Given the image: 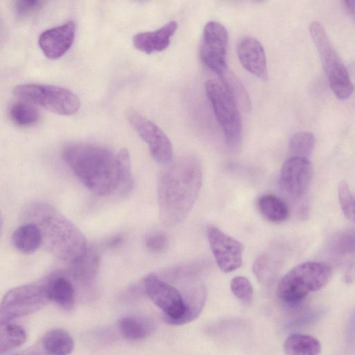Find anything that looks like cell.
Listing matches in <instances>:
<instances>
[{
	"instance_id": "52a82bcc",
	"label": "cell",
	"mask_w": 355,
	"mask_h": 355,
	"mask_svg": "<svg viewBox=\"0 0 355 355\" xmlns=\"http://www.w3.org/2000/svg\"><path fill=\"white\" fill-rule=\"evenodd\" d=\"M46 279L13 288L4 295L0 309L1 324L32 314L49 301Z\"/></svg>"
},
{
	"instance_id": "5b68a950",
	"label": "cell",
	"mask_w": 355,
	"mask_h": 355,
	"mask_svg": "<svg viewBox=\"0 0 355 355\" xmlns=\"http://www.w3.org/2000/svg\"><path fill=\"white\" fill-rule=\"evenodd\" d=\"M13 94L22 101L60 115H73L80 107V100L74 93L55 85L21 84L13 88Z\"/></svg>"
},
{
	"instance_id": "8992f818",
	"label": "cell",
	"mask_w": 355,
	"mask_h": 355,
	"mask_svg": "<svg viewBox=\"0 0 355 355\" xmlns=\"http://www.w3.org/2000/svg\"><path fill=\"white\" fill-rule=\"evenodd\" d=\"M205 88L226 141L231 146H237L241 140L242 128L236 102L221 80H209Z\"/></svg>"
},
{
	"instance_id": "e575fe53",
	"label": "cell",
	"mask_w": 355,
	"mask_h": 355,
	"mask_svg": "<svg viewBox=\"0 0 355 355\" xmlns=\"http://www.w3.org/2000/svg\"><path fill=\"white\" fill-rule=\"evenodd\" d=\"M168 238L163 232H154L148 234L145 238V245L148 250L153 253H162L168 247Z\"/></svg>"
},
{
	"instance_id": "6da1fadb",
	"label": "cell",
	"mask_w": 355,
	"mask_h": 355,
	"mask_svg": "<svg viewBox=\"0 0 355 355\" xmlns=\"http://www.w3.org/2000/svg\"><path fill=\"white\" fill-rule=\"evenodd\" d=\"M202 166L193 155L178 158L161 175L157 184L159 218L168 227L181 223L192 209L202 185Z\"/></svg>"
},
{
	"instance_id": "74e56055",
	"label": "cell",
	"mask_w": 355,
	"mask_h": 355,
	"mask_svg": "<svg viewBox=\"0 0 355 355\" xmlns=\"http://www.w3.org/2000/svg\"><path fill=\"white\" fill-rule=\"evenodd\" d=\"M343 3L348 13L355 18V0L344 1Z\"/></svg>"
},
{
	"instance_id": "7c38bea8",
	"label": "cell",
	"mask_w": 355,
	"mask_h": 355,
	"mask_svg": "<svg viewBox=\"0 0 355 355\" xmlns=\"http://www.w3.org/2000/svg\"><path fill=\"white\" fill-rule=\"evenodd\" d=\"M207 239L215 261L222 271L230 272L241 266L244 246L240 241L213 226L207 229Z\"/></svg>"
},
{
	"instance_id": "8fae6325",
	"label": "cell",
	"mask_w": 355,
	"mask_h": 355,
	"mask_svg": "<svg viewBox=\"0 0 355 355\" xmlns=\"http://www.w3.org/2000/svg\"><path fill=\"white\" fill-rule=\"evenodd\" d=\"M312 175L313 168L309 159L291 157L281 168L279 188L286 197L298 200L308 191Z\"/></svg>"
},
{
	"instance_id": "4fadbf2b",
	"label": "cell",
	"mask_w": 355,
	"mask_h": 355,
	"mask_svg": "<svg viewBox=\"0 0 355 355\" xmlns=\"http://www.w3.org/2000/svg\"><path fill=\"white\" fill-rule=\"evenodd\" d=\"M76 30L75 22L68 21L44 31L38 38V45L44 55L51 60L62 57L71 48Z\"/></svg>"
},
{
	"instance_id": "7a4b0ae2",
	"label": "cell",
	"mask_w": 355,
	"mask_h": 355,
	"mask_svg": "<svg viewBox=\"0 0 355 355\" xmlns=\"http://www.w3.org/2000/svg\"><path fill=\"white\" fill-rule=\"evenodd\" d=\"M20 221L36 225L42 245L58 259L72 263L87 250V239L78 227L49 202L34 201L22 208Z\"/></svg>"
},
{
	"instance_id": "4dcf8cb0",
	"label": "cell",
	"mask_w": 355,
	"mask_h": 355,
	"mask_svg": "<svg viewBox=\"0 0 355 355\" xmlns=\"http://www.w3.org/2000/svg\"><path fill=\"white\" fill-rule=\"evenodd\" d=\"M339 203L345 217L355 223V196L352 194L347 182L341 181L338 185Z\"/></svg>"
},
{
	"instance_id": "30bf717a",
	"label": "cell",
	"mask_w": 355,
	"mask_h": 355,
	"mask_svg": "<svg viewBox=\"0 0 355 355\" xmlns=\"http://www.w3.org/2000/svg\"><path fill=\"white\" fill-rule=\"evenodd\" d=\"M228 39V32L220 23L210 21L205 26L200 51L201 60L207 68L218 75L227 67Z\"/></svg>"
},
{
	"instance_id": "d6a6232c",
	"label": "cell",
	"mask_w": 355,
	"mask_h": 355,
	"mask_svg": "<svg viewBox=\"0 0 355 355\" xmlns=\"http://www.w3.org/2000/svg\"><path fill=\"white\" fill-rule=\"evenodd\" d=\"M253 271L261 284H268L272 276V266L270 258L266 254L257 257L253 263Z\"/></svg>"
},
{
	"instance_id": "cb8c5ba5",
	"label": "cell",
	"mask_w": 355,
	"mask_h": 355,
	"mask_svg": "<svg viewBox=\"0 0 355 355\" xmlns=\"http://www.w3.org/2000/svg\"><path fill=\"white\" fill-rule=\"evenodd\" d=\"M43 347L49 355H69L73 349V340L63 329L49 331L43 338Z\"/></svg>"
},
{
	"instance_id": "f1b7e54d",
	"label": "cell",
	"mask_w": 355,
	"mask_h": 355,
	"mask_svg": "<svg viewBox=\"0 0 355 355\" xmlns=\"http://www.w3.org/2000/svg\"><path fill=\"white\" fill-rule=\"evenodd\" d=\"M315 145L314 135L310 132L295 133L289 142V153L291 157L309 159Z\"/></svg>"
},
{
	"instance_id": "9a60e30c",
	"label": "cell",
	"mask_w": 355,
	"mask_h": 355,
	"mask_svg": "<svg viewBox=\"0 0 355 355\" xmlns=\"http://www.w3.org/2000/svg\"><path fill=\"white\" fill-rule=\"evenodd\" d=\"M178 27L176 21H171L156 31L137 33L132 37L133 45L147 54L162 51L168 46Z\"/></svg>"
},
{
	"instance_id": "d6986e66",
	"label": "cell",
	"mask_w": 355,
	"mask_h": 355,
	"mask_svg": "<svg viewBox=\"0 0 355 355\" xmlns=\"http://www.w3.org/2000/svg\"><path fill=\"white\" fill-rule=\"evenodd\" d=\"M12 242L19 252L31 254L35 252L42 245V236L36 225L24 223L14 231Z\"/></svg>"
},
{
	"instance_id": "9c48e42d",
	"label": "cell",
	"mask_w": 355,
	"mask_h": 355,
	"mask_svg": "<svg viewBox=\"0 0 355 355\" xmlns=\"http://www.w3.org/2000/svg\"><path fill=\"white\" fill-rule=\"evenodd\" d=\"M129 123L148 144L152 157L162 164H171L173 146L165 133L153 122L132 110L127 112Z\"/></svg>"
},
{
	"instance_id": "44dd1931",
	"label": "cell",
	"mask_w": 355,
	"mask_h": 355,
	"mask_svg": "<svg viewBox=\"0 0 355 355\" xmlns=\"http://www.w3.org/2000/svg\"><path fill=\"white\" fill-rule=\"evenodd\" d=\"M284 351L286 355H319L321 345L312 336L293 334L286 339Z\"/></svg>"
},
{
	"instance_id": "5bb4252c",
	"label": "cell",
	"mask_w": 355,
	"mask_h": 355,
	"mask_svg": "<svg viewBox=\"0 0 355 355\" xmlns=\"http://www.w3.org/2000/svg\"><path fill=\"white\" fill-rule=\"evenodd\" d=\"M237 55L242 66L257 78H268L267 60L264 49L257 39L241 38L237 44Z\"/></svg>"
},
{
	"instance_id": "836d02e7",
	"label": "cell",
	"mask_w": 355,
	"mask_h": 355,
	"mask_svg": "<svg viewBox=\"0 0 355 355\" xmlns=\"http://www.w3.org/2000/svg\"><path fill=\"white\" fill-rule=\"evenodd\" d=\"M44 4L43 1L19 0L14 2L13 10L17 17L24 19L38 12Z\"/></svg>"
},
{
	"instance_id": "ba28073f",
	"label": "cell",
	"mask_w": 355,
	"mask_h": 355,
	"mask_svg": "<svg viewBox=\"0 0 355 355\" xmlns=\"http://www.w3.org/2000/svg\"><path fill=\"white\" fill-rule=\"evenodd\" d=\"M144 283L146 294L164 313L167 322L182 324L194 319L187 300L176 288L154 273L148 274Z\"/></svg>"
},
{
	"instance_id": "ac0fdd59",
	"label": "cell",
	"mask_w": 355,
	"mask_h": 355,
	"mask_svg": "<svg viewBox=\"0 0 355 355\" xmlns=\"http://www.w3.org/2000/svg\"><path fill=\"white\" fill-rule=\"evenodd\" d=\"M50 300L65 310H71L75 302V290L71 280L64 275H55L46 279Z\"/></svg>"
},
{
	"instance_id": "1f68e13d",
	"label": "cell",
	"mask_w": 355,
	"mask_h": 355,
	"mask_svg": "<svg viewBox=\"0 0 355 355\" xmlns=\"http://www.w3.org/2000/svg\"><path fill=\"white\" fill-rule=\"evenodd\" d=\"M230 288L232 293L239 300L250 303L253 296V288L250 282L242 276L234 277L230 282Z\"/></svg>"
},
{
	"instance_id": "ffe728a7",
	"label": "cell",
	"mask_w": 355,
	"mask_h": 355,
	"mask_svg": "<svg viewBox=\"0 0 355 355\" xmlns=\"http://www.w3.org/2000/svg\"><path fill=\"white\" fill-rule=\"evenodd\" d=\"M257 207L262 216L272 223H282L289 216V208L286 202L273 194H265L259 197Z\"/></svg>"
},
{
	"instance_id": "8d00e7d4",
	"label": "cell",
	"mask_w": 355,
	"mask_h": 355,
	"mask_svg": "<svg viewBox=\"0 0 355 355\" xmlns=\"http://www.w3.org/2000/svg\"><path fill=\"white\" fill-rule=\"evenodd\" d=\"M343 280L348 284L355 282V262L352 263L346 269L343 275Z\"/></svg>"
},
{
	"instance_id": "3957f363",
	"label": "cell",
	"mask_w": 355,
	"mask_h": 355,
	"mask_svg": "<svg viewBox=\"0 0 355 355\" xmlns=\"http://www.w3.org/2000/svg\"><path fill=\"white\" fill-rule=\"evenodd\" d=\"M62 157L75 176L89 191L107 196L119 186L117 155L104 147L89 144H71Z\"/></svg>"
},
{
	"instance_id": "603a6c76",
	"label": "cell",
	"mask_w": 355,
	"mask_h": 355,
	"mask_svg": "<svg viewBox=\"0 0 355 355\" xmlns=\"http://www.w3.org/2000/svg\"><path fill=\"white\" fill-rule=\"evenodd\" d=\"M153 322L144 317L127 316L119 321V329L123 336L130 340H140L148 337L153 331Z\"/></svg>"
},
{
	"instance_id": "e0dca14e",
	"label": "cell",
	"mask_w": 355,
	"mask_h": 355,
	"mask_svg": "<svg viewBox=\"0 0 355 355\" xmlns=\"http://www.w3.org/2000/svg\"><path fill=\"white\" fill-rule=\"evenodd\" d=\"M101 258L94 249L87 248L86 252L77 261L70 263L69 273L80 284L88 286L95 280L100 266Z\"/></svg>"
},
{
	"instance_id": "4316f807",
	"label": "cell",
	"mask_w": 355,
	"mask_h": 355,
	"mask_svg": "<svg viewBox=\"0 0 355 355\" xmlns=\"http://www.w3.org/2000/svg\"><path fill=\"white\" fill-rule=\"evenodd\" d=\"M329 248L337 257H355V229L337 232L331 239Z\"/></svg>"
},
{
	"instance_id": "83f0119b",
	"label": "cell",
	"mask_w": 355,
	"mask_h": 355,
	"mask_svg": "<svg viewBox=\"0 0 355 355\" xmlns=\"http://www.w3.org/2000/svg\"><path fill=\"white\" fill-rule=\"evenodd\" d=\"M24 329L15 324H1L0 351L1 354L7 353L21 345L26 340Z\"/></svg>"
},
{
	"instance_id": "277c9868",
	"label": "cell",
	"mask_w": 355,
	"mask_h": 355,
	"mask_svg": "<svg viewBox=\"0 0 355 355\" xmlns=\"http://www.w3.org/2000/svg\"><path fill=\"white\" fill-rule=\"evenodd\" d=\"M329 265L315 261L300 263L289 270L279 281L277 294L284 304L294 307L310 292L323 288L332 276Z\"/></svg>"
},
{
	"instance_id": "484cf974",
	"label": "cell",
	"mask_w": 355,
	"mask_h": 355,
	"mask_svg": "<svg viewBox=\"0 0 355 355\" xmlns=\"http://www.w3.org/2000/svg\"><path fill=\"white\" fill-rule=\"evenodd\" d=\"M219 76L239 107L244 111H248L250 108V98L240 79L227 67Z\"/></svg>"
},
{
	"instance_id": "d4e9b609",
	"label": "cell",
	"mask_w": 355,
	"mask_h": 355,
	"mask_svg": "<svg viewBox=\"0 0 355 355\" xmlns=\"http://www.w3.org/2000/svg\"><path fill=\"white\" fill-rule=\"evenodd\" d=\"M8 116L12 122L21 128H28L37 123L40 113L31 103L19 101L12 103L8 109Z\"/></svg>"
},
{
	"instance_id": "2e32d148",
	"label": "cell",
	"mask_w": 355,
	"mask_h": 355,
	"mask_svg": "<svg viewBox=\"0 0 355 355\" xmlns=\"http://www.w3.org/2000/svg\"><path fill=\"white\" fill-rule=\"evenodd\" d=\"M309 31L324 71H327L334 65L341 62L322 24L317 21H312Z\"/></svg>"
},
{
	"instance_id": "7402d4cb",
	"label": "cell",
	"mask_w": 355,
	"mask_h": 355,
	"mask_svg": "<svg viewBox=\"0 0 355 355\" xmlns=\"http://www.w3.org/2000/svg\"><path fill=\"white\" fill-rule=\"evenodd\" d=\"M330 87L338 98L345 100L351 96L354 85L348 71L341 62L326 71Z\"/></svg>"
},
{
	"instance_id": "f546056e",
	"label": "cell",
	"mask_w": 355,
	"mask_h": 355,
	"mask_svg": "<svg viewBox=\"0 0 355 355\" xmlns=\"http://www.w3.org/2000/svg\"><path fill=\"white\" fill-rule=\"evenodd\" d=\"M119 186L123 192L128 191L132 184V166L130 155L125 148L121 149L117 153Z\"/></svg>"
},
{
	"instance_id": "d590c367",
	"label": "cell",
	"mask_w": 355,
	"mask_h": 355,
	"mask_svg": "<svg viewBox=\"0 0 355 355\" xmlns=\"http://www.w3.org/2000/svg\"><path fill=\"white\" fill-rule=\"evenodd\" d=\"M346 340L349 345H355V309L349 316L347 322Z\"/></svg>"
}]
</instances>
